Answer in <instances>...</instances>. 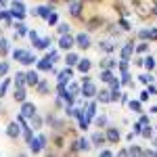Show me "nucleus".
<instances>
[{
	"instance_id": "aec40b11",
	"label": "nucleus",
	"mask_w": 157,
	"mask_h": 157,
	"mask_svg": "<svg viewBox=\"0 0 157 157\" xmlns=\"http://www.w3.org/2000/svg\"><path fill=\"white\" fill-rule=\"evenodd\" d=\"M88 140H86V138H80V140H78V143H75V149H80V151H86V149H88Z\"/></svg>"
},
{
	"instance_id": "7c9ffc66",
	"label": "nucleus",
	"mask_w": 157,
	"mask_h": 157,
	"mask_svg": "<svg viewBox=\"0 0 157 157\" xmlns=\"http://www.w3.org/2000/svg\"><path fill=\"white\" fill-rule=\"evenodd\" d=\"M94 111H97V103H90V105H88V111H86V115H88V117H92V115H94Z\"/></svg>"
},
{
	"instance_id": "9b49d317",
	"label": "nucleus",
	"mask_w": 157,
	"mask_h": 157,
	"mask_svg": "<svg viewBox=\"0 0 157 157\" xmlns=\"http://www.w3.org/2000/svg\"><path fill=\"white\" fill-rule=\"evenodd\" d=\"M107 138H109V143H117V140H120V132H117L115 128H109L107 130Z\"/></svg>"
},
{
	"instance_id": "423d86ee",
	"label": "nucleus",
	"mask_w": 157,
	"mask_h": 157,
	"mask_svg": "<svg viewBox=\"0 0 157 157\" xmlns=\"http://www.w3.org/2000/svg\"><path fill=\"white\" fill-rule=\"evenodd\" d=\"M19 132H21V130H19V124H17V121L9 124V128H6V134H9L11 138H17V136H19Z\"/></svg>"
},
{
	"instance_id": "f704fd0d",
	"label": "nucleus",
	"mask_w": 157,
	"mask_h": 157,
	"mask_svg": "<svg viewBox=\"0 0 157 157\" xmlns=\"http://www.w3.org/2000/svg\"><path fill=\"white\" fill-rule=\"evenodd\" d=\"M101 48L107 50V52H111V50H113V44H109V42H103V44H101Z\"/></svg>"
},
{
	"instance_id": "4468645a",
	"label": "nucleus",
	"mask_w": 157,
	"mask_h": 157,
	"mask_svg": "<svg viewBox=\"0 0 157 157\" xmlns=\"http://www.w3.org/2000/svg\"><path fill=\"white\" fill-rule=\"evenodd\" d=\"M78 69H80L82 73L90 71V61H88V59H84V61H78Z\"/></svg>"
},
{
	"instance_id": "a19ab883",
	"label": "nucleus",
	"mask_w": 157,
	"mask_h": 157,
	"mask_svg": "<svg viewBox=\"0 0 157 157\" xmlns=\"http://www.w3.org/2000/svg\"><path fill=\"white\" fill-rule=\"evenodd\" d=\"M6 86H9V80H6V82H2V84H0V97H2V94H4V92H6Z\"/></svg>"
},
{
	"instance_id": "bb28decb",
	"label": "nucleus",
	"mask_w": 157,
	"mask_h": 157,
	"mask_svg": "<svg viewBox=\"0 0 157 157\" xmlns=\"http://www.w3.org/2000/svg\"><path fill=\"white\" fill-rule=\"evenodd\" d=\"M143 63H145V67H147V69H153V67H155V59H153V57H147V59L143 61Z\"/></svg>"
},
{
	"instance_id": "1a4fd4ad",
	"label": "nucleus",
	"mask_w": 157,
	"mask_h": 157,
	"mask_svg": "<svg viewBox=\"0 0 157 157\" xmlns=\"http://www.w3.org/2000/svg\"><path fill=\"white\" fill-rule=\"evenodd\" d=\"M25 84H29V86H36V84H38V73H36V71H29V73H25Z\"/></svg>"
},
{
	"instance_id": "20e7f679",
	"label": "nucleus",
	"mask_w": 157,
	"mask_h": 157,
	"mask_svg": "<svg viewBox=\"0 0 157 157\" xmlns=\"http://www.w3.org/2000/svg\"><path fill=\"white\" fill-rule=\"evenodd\" d=\"M73 42H75V40H73L69 34H63V36H61V40H59V46L67 50V48H71V46H73Z\"/></svg>"
},
{
	"instance_id": "864d4df0",
	"label": "nucleus",
	"mask_w": 157,
	"mask_h": 157,
	"mask_svg": "<svg viewBox=\"0 0 157 157\" xmlns=\"http://www.w3.org/2000/svg\"><path fill=\"white\" fill-rule=\"evenodd\" d=\"M155 13H157V2H155Z\"/></svg>"
},
{
	"instance_id": "473e14b6",
	"label": "nucleus",
	"mask_w": 157,
	"mask_h": 157,
	"mask_svg": "<svg viewBox=\"0 0 157 157\" xmlns=\"http://www.w3.org/2000/svg\"><path fill=\"white\" fill-rule=\"evenodd\" d=\"M6 71H9V63H6V61H2V63H0V75H4Z\"/></svg>"
},
{
	"instance_id": "6ab92c4d",
	"label": "nucleus",
	"mask_w": 157,
	"mask_h": 157,
	"mask_svg": "<svg viewBox=\"0 0 157 157\" xmlns=\"http://www.w3.org/2000/svg\"><path fill=\"white\" fill-rule=\"evenodd\" d=\"M78 55H75V52H69V55H67V59H65V63H67V65H78Z\"/></svg>"
},
{
	"instance_id": "f03ea898",
	"label": "nucleus",
	"mask_w": 157,
	"mask_h": 157,
	"mask_svg": "<svg viewBox=\"0 0 157 157\" xmlns=\"http://www.w3.org/2000/svg\"><path fill=\"white\" fill-rule=\"evenodd\" d=\"M82 94H84L86 98L94 97V94H97V86L92 84V82H84V84H82Z\"/></svg>"
},
{
	"instance_id": "37998d69",
	"label": "nucleus",
	"mask_w": 157,
	"mask_h": 157,
	"mask_svg": "<svg viewBox=\"0 0 157 157\" xmlns=\"http://www.w3.org/2000/svg\"><path fill=\"white\" fill-rule=\"evenodd\" d=\"M128 153H130V155H134V153H136V155H138V153H143V151H140V149H138V147H132V149H128Z\"/></svg>"
},
{
	"instance_id": "f257e3e1",
	"label": "nucleus",
	"mask_w": 157,
	"mask_h": 157,
	"mask_svg": "<svg viewBox=\"0 0 157 157\" xmlns=\"http://www.w3.org/2000/svg\"><path fill=\"white\" fill-rule=\"evenodd\" d=\"M13 57L19 61V63H23V65H32V63L36 61V57H34L32 52H27V50H23V48L13 50Z\"/></svg>"
},
{
	"instance_id": "393cba45",
	"label": "nucleus",
	"mask_w": 157,
	"mask_h": 157,
	"mask_svg": "<svg viewBox=\"0 0 157 157\" xmlns=\"http://www.w3.org/2000/svg\"><path fill=\"white\" fill-rule=\"evenodd\" d=\"M15 86H25V73H17L15 75Z\"/></svg>"
},
{
	"instance_id": "dca6fc26",
	"label": "nucleus",
	"mask_w": 157,
	"mask_h": 157,
	"mask_svg": "<svg viewBox=\"0 0 157 157\" xmlns=\"http://www.w3.org/2000/svg\"><path fill=\"white\" fill-rule=\"evenodd\" d=\"M34 44H36V48H48V44H50V38H42V40L38 38V40L34 42Z\"/></svg>"
},
{
	"instance_id": "4c0bfd02",
	"label": "nucleus",
	"mask_w": 157,
	"mask_h": 157,
	"mask_svg": "<svg viewBox=\"0 0 157 157\" xmlns=\"http://www.w3.org/2000/svg\"><path fill=\"white\" fill-rule=\"evenodd\" d=\"M46 21H48L50 25H55V23H57V15H55V13H50V15H48V19H46Z\"/></svg>"
},
{
	"instance_id": "f8f14e48",
	"label": "nucleus",
	"mask_w": 157,
	"mask_h": 157,
	"mask_svg": "<svg viewBox=\"0 0 157 157\" xmlns=\"http://www.w3.org/2000/svg\"><path fill=\"white\" fill-rule=\"evenodd\" d=\"M42 143H40V138H38V140H34V138H29V151H32V153H38V151H40V149H42Z\"/></svg>"
},
{
	"instance_id": "c85d7f7f",
	"label": "nucleus",
	"mask_w": 157,
	"mask_h": 157,
	"mask_svg": "<svg viewBox=\"0 0 157 157\" xmlns=\"http://www.w3.org/2000/svg\"><path fill=\"white\" fill-rule=\"evenodd\" d=\"M0 52H2V55L9 52V42H6L4 38H0Z\"/></svg>"
},
{
	"instance_id": "49530a36",
	"label": "nucleus",
	"mask_w": 157,
	"mask_h": 157,
	"mask_svg": "<svg viewBox=\"0 0 157 157\" xmlns=\"http://www.w3.org/2000/svg\"><path fill=\"white\" fill-rule=\"evenodd\" d=\"M136 50H138V52H145V50H147V44H138V46H136Z\"/></svg>"
},
{
	"instance_id": "79ce46f5",
	"label": "nucleus",
	"mask_w": 157,
	"mask_h": 157,
	"mask_svg": "<svg viewBox=\"0 0 157 157\" xmlns=\"http://www.w3.org/2000/svg\"><path fill=\"white\" fill-rule=\"evenodd\" d=\"M48 57H50L52 61H57V59H59V52H57V50H50V52H48Z\"/></svg>"
},
{
	"instance_id": "6e6552de",
	"label": "nucleus",
	"mask_w": 157,
	"mask_h": 157,
	"mask_svg": "<svg viewBox=\"0 0 157 157\" xmlns=\"http://www.w3.org/2000/svg\"><path fill=\"white\" fill-rule=\"evenodd\" d=\"M132 52H134V44L130 42V44H126V46L121 48V59H124V61H128V59H130V55H132Z\"/></svg>"
},
{
	"instance_id": "7ed1b4c3",
	"label": "nucleus",
	"mask_w": 157,
	"mask_h": 157,
	"mask_svg": "<svg viewBox=\"0 0 157 157\" xmlns=\"http://www.w3.org/2000/svg\"><path fill=\"white\" fill-rule=\"evenodd\" d=\"M21 115H23V117H34V115H36V105H32V103H23Z\"/></svg>"
},
{
	"instance_id": "5701e85b",
	"label": "nucleus",
	"mask_w": 157,
	"mask_h": 157,
	"mask_svg": "<svg viewBox=\"0 0 157 157\" xmlns=\"http://www.w3.org/2000/svg\"><path fill=\"white\" fill-rule=\"evenodd\" d=\"M67 92H69L71 97H78V94H80V86H78V84H69Z\"/></svg>"
},
{
	"instance_id": "a878e982",
	"label": "nucleus",
	"mask_w": 157,
	"mask_h": 157,
	"mask_svg": "<svg viewBox=\"0 0 157 157\" xmlns=\"http://www.w3.org/2000/svg\"><path fill=\"white\" fill-rule=\"evenodd\" d=\"M80 11H82V4H80V2H71V15H75V17H78V15H80Z\"/></svg>"
},
{
	"instance_id": "2eb2a0df",
	"label": "nucleus",
	"mask_w": 157,
	"mask_h": 157,
	"mask_svg": "<svg viewBox=\"0 0 157 157\" xmlns=\"http://www.w3.org/2000/svg\"><path fill=\"white\" fill-rule=\"evenodd\" d=\"M98 101H101V103H111V90H101Z\"/></svg>"
},
{
	"instance_id": "a18cd8bd",
	"label": "nucleus",
	"mask_w": 157,
	"mask_h": 157,
	"mask_svg": "<svg viewBox=\"0 0 157 157\" xmlns=\"http://www.w3.org/2000/svg\"><path fill=\"white\" fill-rule=\"evenodd\" d=\"M149 38H153V40H157V29H149Z\"/></svg>"
},
{
	"instance_id": "2f4dec72",
	"label": "nucleus",
	"mask_w": 157,
	"mask_h": 157,
	"mask_svg": "<svg viewBox=\"0 0 157 157\" xmlns=\"http://www.w3.org/2000/svg\"><path fill=\"white\" fill-rule=\"evenodd\" d=\"M140 82H143V84H151V82H153V78H151L149 73H143V75H140Z\"/></svg>"
},
{
	"instance_id": "f3484780",
	"label": "nucleus",
	"mask_w": 157,
	"mask_h": 157,
	"mask_svg": "<svg viewBox=\"0 0 157 157\" xmlns=\"http://www.w3.org/2000/svg\"><path fill=\"white\" fill-rule=\"evenodd\" d=\"M101 80H103V82H111V80H113L111 69H103V71H101Z\"/></svg>"
},
{
	"instance_id": "a211bd4d",
	"label": "nucleus",
	"mask_w": 157,
	"mask_h": 157,
	"mask_svg": "<svg viewBox=\"0 0 157 157\" xmlns=\"http://www.w3.org/2000/svg\"><path fill=\"white\" fill-rule=\"evenodd\" d=\"M50 11H52V9H48V6H40V9L36 11V15H40V17H44V19H48Z\"/></svg>"
},
{
	"instance_id": "e433bc0d",
	"label": "nucleus",
	"mask_w": 157,
	"mask_h": 157,
	"mask_svg": "<svg viewBox=\"0 0 157 157\" xmlns=\"http://www.w3.org/2000/svg\"><path fill=\"white\" fill-rule=\"evenodd\" d=\"M38 90H40V92L44 94V92L48 90V84H46V82H42V84H38Z\"/></svg>"
},
{
	"instance_id": "3c124183",
	"label": "nucleus",
	"mask_w": 157,
	"mask_h": 157,
	"mask_svg": "<svg viewBox=\"0 0 157 157\" xmlns=\"http://www.w3.org/2000/svg\"><path fill=\"white\" fill-rule=\"evenodd\" d=\"M149 98V92H140V101H147Z\"/></svg>"
},
{
	"instance_id": "ea45409f",
	"label": "nucleus",
	"mask_w": 157,
	"mask_h": 157,
	"mask_svg": "<svg viewBox=\"0 0 157 157\" xmlns=\"http://www.w3.org/2000/svg\"><path fill=\"white\" fill-rule=\"evenodd\" d=\"M17 124H19L21 128H27V124H25V117H23V115H19V117H17Z\"/></svg>"
},
{
	"instance_id": "412c9836",
	"label": "nucleus",
	"mask_w": 157,
	"mask_h": 157,
	"mask_svg": "<svg viewBox=\"0 0 157 157\" xmlns=\"http://www.w3.org/2000/svg\"><path fill=\"white\" fill-rule=\"evenodd\" d=\"M92 143H94V145H103V143H105V136H103L101 132L92 134Z\"/></svg>"
},
{
	"instance_id": "c9c22d12",
	"label": "nucleus",
	"mask_w": 157,
	"mask_h": 157,
	"mask_svg": "<svg viewBox=\"0 0 157 157\" xmlns=\"http://www.w3.org/2000/svg\"><path fill=\"white\" fill-rule=\"evenodd\" d=\"M140 134H143L145 138H151V134H153V130H151V128H145V130H140Z\"/></svg>"
},
{
	"instance_id": "603ef678",
	"label": "nucleus",
	"mask_w": 157,
	"mask_h": 157,
	"mask_svg": "<svg viewBox=\"0 0 157 157\" xmlns=\"http://www.w3.org/2000/svg\"><path fill=\"white\" fill-rule=\"evenodd\" d=\"M2 4H6V0H0V6H2Z\"/></svg>"
},
{
	"instance_id": "09e8293b",
	"label": "nucleus",
	"mask_w": 157,
	"mask_h": 157,
	"mask_svg": "<svg viewBox=\"0 0 157 157\" xmlns=\"http://www.w3.org/2000/svg\"><path fill=\"white\" fill-rule=\"evenodd\" d=\"M147 92H149V94H157V88H155V86H149V90H147Z\"/></svg>"
},
{
	"instance_id": "c756f323",
	"label": "nucleus",
	"mask_w": 157,
	"mask_h": 157,
	"mask_svg": "<svg viewBox=\"0 0 157 157\" xmlns=\"http://www.w3.org/2000/svg\"><path fill=\"white\" fill-rule=\"evenodd\" d=\"M130 109H132V111H136V113H140V103H138V101H130Z\"/></svg>"
},
{
	"instance_id": "39448f33",
	"label": "nucleus",
	"mask_w": 157,
	"mask_h": 157,
	"mask_svg": "<svg viewBox=\"0 0 157 157\" xmlns=\"http://www.w3.org/2000/svg\"><path fill=\"white\" fill-rule=\"evenodd\" d=\"M75 44H78L80 48H88V46H90V38H88V34H80V36H75Z\"/></svg>"
},
{
	"instance_id": "ddd939ff",
	"label": "nucleus",
	"mask_w": 157,
	"mask_h": 157,
	"mask_svg": "<svg viewBox=\"0 0 157 157\" xmlns=\"http://www.w3.org/2000/svg\"><path fill=\"white\" fill-rule=\"evenodd\" d=\"M13 97H15V101H25V88H23V86H17Z\"/></svg>"
},
{
	"instance_id": "9d476101",
	"label": "nucleus",
	"mask_w": 157,
	"mask_h": 157,
	"mask_svg": "<svg viewBox=\"0 0 157 157\" xmlns=\"http://www.w3.org/2000/svg\"><path fill=\"white\" fill-rule=\"evenodd\" d=\"M71 75H73V71L69 69V67H67L65 71H61V73H59V82H61V84H65V82H69V80H71Z\"/></svg>"
},
{
	"instance_id": "b1692460",
	"label": "nucleus",
	"mask_w": 157,
	"mask_h": 157,
	"mask_svg": "<svg viewBox=\"0 0 157 157\" xmlns=\"http://www.w3.org/2000/svg\"><path fill=\"white\" fill-rule=\"evenodd\" d=\"M11 13H25V6L21 4V2H17V0H15V2H13V11Z\"/></svg>"
},
{
	"instance_id": "72a5a7b5",
	"label": "nucleus",
	"mask_w": 157,
	"mask_h": 157,
	"mask_svg": "<svg viewBox=\"0 0 157 157\" xmlns=\"http://www.w3.org/2000/svg\"><path fill=\"white\" fill-rule=\"evenodd\" d=\"M17 32H19L21 36H23V34H27V27H25L23 23H17Z\"/></svg>"
},
{
	"instance_id": "0eeeda50",
	"label": "nucleus",
	"mask_w": 157,
	"mask_h": 157,
	"mask_svg": "<svg viewBox=\"0 0 157 157\" xmlns=\"http://www.w3.org/2000/svg\"><path fill=\"white\" fill-rule=\"evenodd\" d=\"M38 69H42V71H50V69H52V61H50V57H46V59L40 61V63H38Z\"/></svg>"
},
{
	"instance_id": "de8ad7c7",
	"label": "nucleus",
	"mask_w": 157,
	"mask_h": 157,
	"mask_svg": "<svg viewBox=\"0 0 157 157\" xmlns=\"http://www.w3.org/2000/svg\"><path fill=\"white\" fill-rule=\"evenodd\" d=\"M140 124H143V126H149V117L143 115V117H140Z\"/></svg>"
},
{
	"instance_id": "58836bf2",
	"label": "nucleus",
	"mask_w": 157,
	"mask_h": 157,
	"mask_svg": "<svg viewBox=\"0 0 157 157\" xmlns=\"http://www.w3.org/2000/svg\"><path fill=\"white\" fill-rule=\"evenodd\" d=\"M59 32H61V34H67V32H69V25H67V23H61L59 25Z\"/></svg>"
},
{
	"instance_id": "cd10ccee",
	"label": "nucleus",
	"mask_w": 157,
	"mask_h": 157,
	"mask_svg": "<svg viewBox=\"0 0 157 157\" xmlns=\"http://www.w3.org/2000/svg\"><path fill=\"white\" fill-rule=\"evenodd\" d=\"M0 21L4 25H11V15L9 13H0Z\"/></svg>"
},
{
	"instance_id": "8fccbe9b",
	"label": "nucleus",
	"mask_w": 157,
	"mask_h": 157,
	"mask_svg": "<svg viewBox=\"0 0 157 157\" xmlns=\"http://www.w3.org/2000/svg\"><path fill=\"white\" fill-rule=\"evenodd\" d=\"M120 25H121V29H130V25H128V21H121Z\"/></svg>"
},
{
	"instance_id": "4be33fe9",
	"label": "nucleus",
	"mask_w": 157,
	"mask_h": 157,
	"mask_svg": "<svg viewBox=\"0 0 157 157\" xmlns=\"http://www.w3.org/2000/svg\"><path fill=\"white\" fill-rule=\"evenodd\" d=\"M101 67H103V69H111V67H115V61L113 59H103Z\"/></svg>"
},
{
	"instance_id": "c03bdc74",
	"label": "nucleus",
	"mask_w": 157,
	"mask_h": 157,
	"mask_svg": "<svg viewBox=\"0 0 157 157\" xmlns=\"http://www.w3.org/2000/svg\"><path fill=\"white\" fill-rule=\"evenodd\" d=\"M97 124H98V126H105V124H107V117H103V115L97 117Z\"/></svg>"
}]
</instances>
